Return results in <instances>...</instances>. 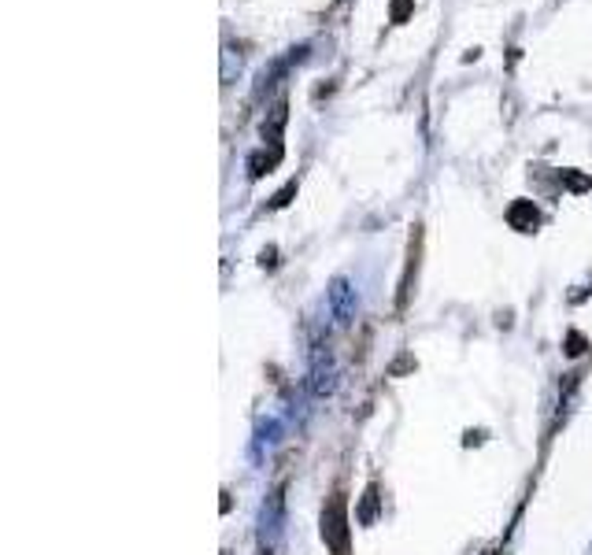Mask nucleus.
Returning a JSON list of instances; mask_svg holds the SVG:
<instances>
[{
	"instance_id": "f257e3e1",
	"label": "nucleus",
	"mask_w": 592,
	"mask_h": 555,
	"mask_svg": "<svg viewBox=\"0 0 592 555\" xmlns=\"http://www.w3.org/2000/svg\"><path fill=\"white\" fill-rule=\"evenodd\" d=\"M282 522H286V489L278 485L259 507V551L274 555L282 544Z\"/></svg>"
},
{
	"instance_id": "f03ea898",
	"label": "nucleus",
	"mask_w": 592,
	"mask_h": 555,
	"mask_svg": "<svg viewBox=\"0 0 592 555\" xmlns=\"http://www.w3.org/2000/svg\"><path fill=\"white\" fill-rule=\"evenodd\" d=\"M307 389L315 400H326L337 389V363H334V352L326 344H315L311 352V371H307Z\"/></svg>"
},
{
	"instance_id": "7ed1b4c3",
	"label": "nucleus",
	"mask_w": 592,
	"mask_h": 555,
	"mask_svg": "<svg viewBox=\"0 0 592 555\" xmlns=\"http://www.w3.org/2000/svg\"><path fill=\"white\" fill-rule=\"evenodd\" d=\"M323 541L334 548V555H348V514H344V500H330V507L323 511Z\"/></svg>"
},
{
	"instance_id": "20e7f679",
	"label": "nucleus",
	"mask_w": 592,
	"mask_h": 555,
	"mask_svg": "<svg viewBox=\"0 0 592 555\" xmlns=\"http://www.w3.org/2000/svg\"><path fill=\"white\" fill-rule=\"evenodd\" d=\"M326 300H330V311H334L337 326H352V323H355V311H360V296H355V289H352L348 278H334L330 289H326Z\"/></svg>"
},
{
	"instance_id": "39448f33",
	"label": "nucleus",
	"mask_w": 592,
	"mask_h": 555,
	"mask_svg": "<svg viewBox=\"0 0 592 555\" xmlns=\"http://www.w3.org/2000/svg\"><path fill=\"white\" fill-rule=\"evenodd\" d=\"M507 222L515 226V230H522V233H530V230H537L540 212L533 208V201H515V204L507 208Z\"/></svg>"
},
{
	"instance_id": "423d86ee",
	"label": "nucleus",
	"mask_w": 592,
	"mask_h": 555,
	"mask_svg": "<svg viewBox=\"0 0 592 555\" xmlns=\"http://www.w3.org/2000/svg\"><path fill=\"white\" fill-rule=\"evenodd\" d=\"M374 519H378V489L371 485V489L363 493V503H360V522H363V526H371Z\"/></svg>"
},
{
	"instance_id": "0eeeda50",
	"label": "nucleus",
	"mask_w": 592,
	"mask_h": 555,
	"mask_svg": "<svg viewBox=\"0 0 592 555\" xmlns=\"http://www.w3.org/2000/svg\"><path fill=\"white\" fill-rule=\"evenodd\" d=\"M411 12V0H392V23H404Z\"/></svg>"
},
{
	"instance_id": "6e6552de",
	"label": "nucleus",
	"mask_w": 592,
	"mask_h": 555,
	"mask_svg": "<svg viewBox=\"0 0 592 555\" xmlns=\"http://www.w3.org/2000/svg\"><path fill=\"white\" fill-rule=\"evenodd\" d=\"M293 193H296V182H289V185H286L278 196H274V201H270V208H282V204H289V196H293Z\"/></svg>"
},
{
	"instance_id": "1a4fd4ad",
	"label": "nucleus",
	"mask_w": 592,
	"mask_h": 555,
	"mask_svg": "<svg viewBox=\"0 0 592 555\" xmlns=\"http://www.w3.org/2000/svg\"><path fill=\"white\" fill-rule=\"evenodd\" d=\"M563 182H567L570 189H585V185H588V178H585V174H570V171H563Z\"/></svg>"
},
{
	"instance_id": "9d476101",
	"label": "nucleus",
	"mask_w": 592,
	"mask_h": 555,
	"mask_svg": "<svg viewBox=\"0 0 592 555\" xmlns=\"http://www.w3.org/2000/svg\"><path fill=\"white\" fill-rule=\"evenodd\" d=\"M567 352H570V355H578V352H581V337H578V334L570 337V348H567Z\"/></svg>"
}]
</instances>
